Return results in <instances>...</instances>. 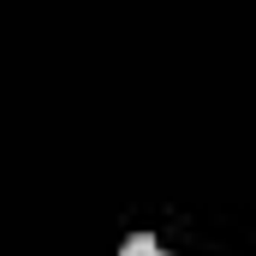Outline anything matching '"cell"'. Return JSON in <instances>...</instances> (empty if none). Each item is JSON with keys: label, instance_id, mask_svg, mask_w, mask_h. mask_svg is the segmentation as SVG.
I'll use <instances>...</instances> for the list:
<instances>
[{"label": "cell", "instance_id": "6da1fadb", "mask_svg": "<svg viewBox=\"0 0 256 256\" xmlns=\"http://www.w3.org/2000/svg\"><path fill=\"white\" fill-rule=\"evenodd\" d=\"M120 256H161V244H155L149 232H131L126 244H120Z\"/></svg>", "mask_w": 256, "mask_h": 256}]
</instances>
